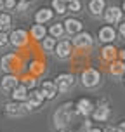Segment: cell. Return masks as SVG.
<instances>
[{"label":"cell","instance_id":"obj_40","mask_svg":"<svg viewBox=\"0 0 125 132\" xmlns=\"http://www.w3.org/2000/svg\"><path fill=\"white\" fill-rule=\"evenodd\" d=\"M123 11H125V2H123Z\"/></svg>","mask_w":125,"mask_h":132},{"label":"cell","instance_id":"obj_22","mask_svg":"<svg viewBox=\"0 0 125 132\" xmlns=\"http://www.w3.org/2000/svg\"><path fill=\"white\" fill-rule=\"evenodd\" d=\"M110 71H111L113 75H122V73L125 71V64H123V63H111Z\"/></svg>","mask_w":125,"mask_h":132},{"label":"cell","instance_id":"obj_26","mask_svg":"<svg viewBox=\"0 0 125 132\" xmlns=\"http://www.w3.org/2000/svg\"><path fill=\"white\" fill-rule=\"evenodd\" d=\"M42 40H44V49H47V51H52L56 47V40L54 38H42Z\"/></svg>","mask_w":125,"mask_h":132},{"label":"cell","instance_id":"obj_1","mask_svg":"<svg viewBox=\"0 0 125 132\" xmlns=\"http://www.w3.org/2000/svg\"><path fill=\"white\" fill-rule=\"evenodd\" d=\"M71 108H73L71 103H66L61 108H57V111L54 113V125L57 129H66V125L70 123V120H71Z\"/></svg>","mask_w":125,"mask_h":132},{"label":"cell","instance_id":"obj_20","mask_svg":"<svg viewBox=\"0 0 125 132\" xmlns=\"http://www.w3.org/2000/svg\"><path fill=\"white\" fill-rule=\"evenodd\" d=\"M103 57H104L106 61H113L115 57H116V51H115V47L113 45H106L104 49H103Z\"/></svg>","mask_w":125,"mask_h":132},{"label":"cell","instance_id":"obj_11","mask_svg":"<svg viewBox=\"0 0 125 132\" xmlns=\"http://www.w3.org/2000/svg\"><path fill=\"white\" fill-rule=\"evenodd\" d=\"M92 117L96 122H104L110 117V108L108 106H99V108H96L92 111Z\"/></svg>","mask_w":125,"mask_h":132},{"label":"cell","instance_id":"obj_35","mask_svg":"<svg viewBox=\"0 0 125 132\" xmlns=\"http://www.w3.org/2000/svg\"><path fill=\"white\" fill-rule=\"evenodd\" d=\"M106 132H118V129H116V127H110Z\"/></svg>","mask_w":125,"mask_h":132},{"label":"cell","instance_id":"obj_41","mask_svg":"<svg viewBox=\"0 0 125 132\" xmlns=\"http://www.w3.org/2000/svg\"><path fill=\"white\" fill-rule=\"evenodd\" d=\"M63 2H70V0H63Z\"/></svg>","mask_w":125,"mask_h":132},{"label":"cell","instance_id":"obj_31","mask_svg":"<svg viewBox=\"0 0 125 132\" xmlns=\"http://www.w3.org/2000/svg\"><path fill=\"white\" fill-rule=\"evenodd\" d=\"M89 129H90V122H85L84 125L80 127V132H87V130H89Z\"/></svg>","mask_w":125,"mask_h":132},{"label":"cell","instance_id":"obj_16","mask_svg":"<svg viewBox=\"0 0 125 132\" xmlns=\"http://www.w3.org/2000/svg\"><path fill=\"white\" fill-rule=\"evenodd\" d=\"M5 113L9 115V117H21L23 115V110H21L19 104H14V103H9V104H5Z\"/></svg>","mask_w":125,"mask_h":132},{"label":"cell","instance_id":"obj_34","mask_svg":"<svg viewBox=\"0 0 125 132\" xmlns=\"http://www.w3.org/2000/svg\"><path fill=\"white\" fill-rule=\"evenodd\" d=\"M120 33L125 37V23H122V24H120Z\"/></svg>","mask_w":125,"mask_h":132},{"label":"cell","instance_id":"obj_15","mask_svg":"<svg viewBox=\"0 0 125 132\" xmlns=\"http://www.w3.org/2000/svg\"><path fill=\"white\" fill-rule=\"evenodd\" d=\"M89 9H90V12L94 16H97L104 11V0H90V4H89Z\"/></svg>","mask_w":125,"mask_h":132},{"label":"cell","instance_id":"obj_8","mask_svg":"<svg viewBox=\"0 0 125 132\" xmlns=\"http://www.w3.org/2000/svg\"><path fill=\"white\" fill-rule=\"evenodd\" d=\"M64 30L70 35H77V33H80L82 31V23H80L78 19H66V23H64Z\"/></svg>","mask_w":125,"mask_h":132},{"label":"cell","instance_id":"obj_37","mask_svg":"<svg viewBox=\"0 0 125 132\" xmlns=\"http://www.w3.org/2000/svg\"><path fill=\"white\" fill-rule=\"evenodd\" d=\"M120 56H122V59H125V49L122 51V52H120Z\"/></svg>","mask_w":125,"mask_h":132},{"label":"cell","instance_id":"obj_38","mask_svg":"<svg viewBox=\"0 0 125 132\" xmlns=\"http://www.w3.org/2000/svg\"><path fill=\"white\" fill-rule=\"evenodd\" d=\"M59 132H70V130H68V129H61Z\"/></svg>","mask_w":125,"mask_h":132},{"label":"cell","instance_id":"obj_28","mask_svg":"<svg viewBox=\"0 0 125 132\" xmlns=\"http://www.w3.org/2000/svg\"><path fill=\"white\" fill-rule=\"evenodd\" d=\"M35 85H37L35 78H26V82H24V87H30V89H33Z\"/></svg>","mask_w":125,"mask_h":132},{"label":"cell","instance_id":"obj_9","mask_svg":"<svg viewBox=\"0 0 125 132\" xmlns=\"http://www.w3.org/2000/svg\"><path fill=\"white\" fill-rule=\"evenodd\" d=\"M56 54H57V57H61V59H64V57H68L70 54H71V44L70 42H59L57 44V47H56Z\"/></svg>","mask_w":125,"mask_h":132},{"label":"cell","instance_id":"obj_2","mask_svg":"<svg viewBox=\"0 0 125 132\" xmlns=\"http://www.w3.org/2000/svg\"><path fill=\"white\" fill-rule=\"evenodd\" d=\"M54 85H56V89H57V90L66 92V90H70V89L75 85V77H73V75H70V73H63V75H59V77L56 78Z\"/></svg>","mask_w":125,"mask_h":132},{"label":"cell","instance_id":"obj_3","mask_svg":"<svg viewBox=\"0 0 125 132\" xmlns=\"http://www.w3.org/2000/svg\"><path fill=\"white\" fill-rule=\"evenodd\" d=\"M99 80H101V75H99L97 70H94V68H89L85 71L82 73V84L85 87H94L99 84Z\"/></svg>","mask_w":125,"mask_h":132},{"label":"cell","instance_id":"obj_30","mask_svg":"<svg viewBox=\"0 0 125 132\" xmlns=\"http://www.w3.org/2000/svg\"><path fill=\"white\" fill-rule=\"evenodd\" d=\"M7 44V35L4 31H0V45H5Z\"/></svg>","mask_w":125,"mask_h":132},{"label":"cell","instance_id":"obj_13","mask_svg":"<svg viewBox=\"0 0 125 132\" xmlns=\"http://www.w3.org/2000/svg\"><path fill=\"white\" fill-rule=\"evenodd\" d=\"M11 92H12V97L16 99V101H26V97H28V90H26V87H24V85H19V84L14 87Z\"/></svg>","mask_w":125,"mask_h":132},{"label":"cell","instance_id":"obj_10","mask_svg":"<svg viewBox=\"0 0 125 132\" xmlns=\"http://www.w3.org/2000/svg\"><path fill=\"white\" fill-rule=\"evenodd\" d=\"M40 92L44 94V97H45V99H52L54 96L57 94V89H56V85H54V82H44Z\"/></svg>","mask_w":125,"mask_h":132},{"label":"cell","instance_id":"obj_25","mask_svg":"<svg viewBox=\"0 0 125 132\" xmlns=\"http://www.w3.org/2000/svg\"><path fill=\"white\" fill-rule=\"evenodd\" d=\"M64 33V28H63V24H52V28H51V35H52V38H57V37H61Z\"/></svg>","mask_w":125,"mask_h":132},{"label":"cell","instance_id":"obj_6","mask_svg":"<svg viewBox=\"0 0 125 132\" xmlns=\"http://www.w3.org/2000/svg\"><path fill=\"white\" fill-rule=\"evenodd\" d=\"M104 19L108 21V23H118L120 19H122V11H120L118 7H110V9H106L104 12Z\"/></svg>","mask_w":125,"mask_h":132},{"label":"cell","instance_id":"obj_12","mask_svg":"<svg viewBox=\"0 0 125 132\" xmlns=\"http://www.w3.org/2000/svg\"><path fill=\"white\" fill-rule=\"evenodd\" d=\"M99 38L103 42H113L116 38V33H115V30L111 26H104V28H101V31H99Z\"/></svg>","mask_w":125,"mask_h":132},{"label":"cell","instance_id":"obj_33","mask_svg":"<svg viewBox=\"0 0 125 132\" xmlns=\"http://www.w3.org/2000/svg\"><path fill=\"white\" fill-rule=\"evenodd\" d=\"M116 129H118V132H125V122H122V123H120Z\"/></svg>","mask_w":125,"mask_h":132},{"label":"cell","instance_id":"obj_29","mask_svg":"<svg viewBox=\"0 0 125 132\" xmlns=\"http://www.w3.org/2000/svg\"><path fill=\"white\" fill-rule=\"evenodd\" d=\"M4 5H5L7 9H14V7H16V0H5Z\"/></svg>","mask_w":125,"mask_h":132},{"label":"cell","instance_id":"obj_5","mask_svg":"<svg viewBox=\"0 0 125 132\" xmlns=\"http://www.w3.org/2000/svg\"><path fill=\"white\" fill-rule=\"evenodd\" d=\"M73 44L78 49H87L92 45V37L89 33H77V37L73 38Z\"/></svg>","mask_w":125,"mask_h":132},{"label":"cell","instance_id":"obj_14","mask_svg":"<svg viewBox=\"0 0 125 132\" xmlns=\"http://www.w3.org/2000/svg\"><path fill=\"white\" fill-rule=\"evenodd\" d=\"M16 85H18V78H16L14 75H7L5 78H2V89L7 90V92H9V90H12Z\"/></svg>","mask_w":125,"mask_h":132},{"label":"cell","instance_id":"obj_4","mask_svg":"<svg viewBox=\"0 0 125 132\" xmlns=\"http://www.w3.org/2000/svg\"><path fill=\"white\" fill-rule=\"evenodd\" d=\"M28 40V33L24 31V30H14L12 33H11V44L16 47H21L24 45Z\"/></svg>","mask_w":125,"mask_h":132},{"label":"cell","instance_id":"obj_21","mask_svg":"<svg viewBox=\"0 0 125 132\" xmlns=\"http://www.w3.org/2000/svg\"><path fill=\"white\" fill-rule=\"evenodd\" d=\"M44 94L42 92H37V90H33L31 94H30V103H33L35 106H38L40 103H44Z\"/></svg>","mask_w":125,"mask_h":132},{"label":"cell","instance_id":"obj_24","mask_svg":"<svg viewBox=\"0 0 125 132\" xmlns=\"http://www.w3.org/2000/svg\"><path fill=\"white\" fill-rule=\"evenodd\" d=\"M52 7H54V11H56L57 14H64L66 12V5H64L63 0H52Z\"/></svg>","mask_w":125,"mask_h":132},{"label":"cell","instance_id":"obj_32","mask_svg":"<svg viewBox=\"0 0 125 132\" xmlns=\"http://www.w3.org/2000/svg\"><path fill=\"white\" fill-rule=\"evenodd\" d=\"M16 9H18V11H24V9H26V2L23 0L21 4H18V5H16Z\"/></svg>","mask_w":125,"mask_h":132},{"label":"cell","instance_id":"obj_27","mask_svg":"<svg viewBox=\"0 0 125 132\" xmlns=\"http://www.w3.org/2000/svg\"><path fill=\"white\" fill-rule=\"evenodd\" d=\"M80 7H82V4H80L78 0H70V5H68V9H70L71 12H78Z\"/></svg>","mask_w":125,"mask_h":132},{"label":"cell","instance_id":"obj_19","mask_svg":"<svg viewBox=\"0 0 125 132\" xmlns=\"http://www.w3.org/2000/svg\"><path fill=\"white\" fill-rule=\"evenodd\" d=\"M31 37L37 38V40L45 38V26H44V24H35V26L31 28Z\"/></svg>","mask_w":125,"mask_h":132},{"label":"cell","instance_id":"obj_17","mask_svg":"<svg viewBox=\"0 0 125 132\" xmlns=\"http://www.w3.org/2000/svg\"><path fill=\"white\" fill-rule=\"evenodd\" d=\"M51 18H52V11H51V9H40L38 12H37V16H35V19H37V23H38V24H42V23L49 21Z\"/></svg>","mask_w":125,"mask_h":132},{"label":"cell","instance_id":"obj_23","mask_svg":"<svg viewBox=\"0 0 125 132\" xmlns=\"http://www.w3.org/2000/svg\"><path fill=\"white\" fill-rule=\"evenodd\" d=\"M11 26V16L9 14H0V31H4Z\"/></svg>","mask_w":125,"mask_h":132},{"label":"cell","instance_id":"obj_36","mask_svg":"<svg viewBox=\"0 0 125 132\" xmlns=\"http://www.w3.org/2000/svg\"><path fill=\"white\" fill-rule=\"evenodd\" d=\"M87 132H103V130H101V129H92V127H90Z\"/></svg>","mask_w":125,"mask_h":132},{"label":"cell","instance_id":"obj_7","mask_svg":"<svg viewBox=\"0 0 125 132\" xmlns=\"http://www.w3.org/2000/svg\"><path fill=\"white\" fill-rule=\"evenodd\" d=\"M77 113L78 115H84V117L90 115L92 113V103L89 99H80L78 103H77Z\"/></svg>","mask_w":125,"mask_h":132},{"label":"cell","instance_id":"obj_18","mask_svg":"<svg viewBox=\"0 0 125 132\" xmlns=\"http://www.w3.org/2000/svg\"><path fill=\"white\" fill-rule=\"evenodd\" d=\"M16 63H18V57H16L14 54L12 56H5V57L2 59V68H4L5 71H11L14 66H16Z\"/></svg>","mask_w":125,"mask_h":132},{"label":"cell","instance_id":"obj_39","mask_svg":"<svg viewBox=\"0 0 125 132\" xmlns=\"http://www.w3.org/2000/svg\"><path fill=\"white\" fill-rule=\"evenodd\" d=\"M2 5H4V2H2V0H0V9H2Z\"/></svg>","mask_w":125,"mask_h":132}]
</instances>
